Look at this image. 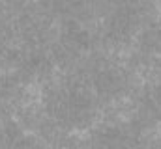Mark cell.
<instances>
[{"label": "cell", "mask_w": 161, "mask_h": 149, "mask_svg": "<svg viewBox=\"0 0 161 149\" xmlns=\"http://www.w3.org/2000/svg\"><path fill=\"white\" fill-rule=\"evenodd\" d=\"M49 119L66 131H80L94 123L97 106L94 95L80 80H68L51 86L43 97Z\"/></svg>", "instance_id": "6da1fadb"}, {"label": "cell", "mask_w": 161, "mask_h": 149, "mask_svg": "<svg viewBox=\"0 0 161 149\" xmlns=\"http://www.w3.org/2000/svg\"><path fill=\"white\" fill-rule=\"evenodd\" d=\"M88 88L94 90L96 97L101 101H114L122 97L129 86L131 78L127 71H124L120 65L109 62V60H96L86 69Z\"/></svg>", "instance_id": "7a4b0ae2"}, {"label": "cell", "mask_w": 161, "mask_h": 149, "mask_svg": "<svg viewBox=\"0 0 161 149\" xmlns=\"http://www.w3.org/2000/svg\"><path fill=\"white\" fill-rule=\"evenodd\" d=\"M142 17H144V9H142L141 0L120 2L109 13V17L105 21V39L114 47L127 43L129 39L135 37L141 23H142Z\"/></svg>", "instance_id": "3957f363"}, {"label": "cell", "mask_w": 161, "mask_h": 149, "mask_svg": "<svg viewBox=\"0 0 161 149\" xmlns=\"http://www.w3.org/2000/svg\"><path fill=\"white\" fill-rule=\"evenodd\" d=\"M94 146L97 149H146V140L135 123H111L96 131Z\"/></svg>", "instance_id": "277c9868"}, {"label": "cell", "mask_w": 161, "mask_h": 149, "mask_svg": "<svg viewBox=\"0 0 161 149\" xmlns=\"http://www.w3.org/2000/svg\"><path fill=\"white\" fill-rule=\"evenodd\" d=\"M161 121V84H152L142 90L135 105V125L142 131Z\"/></svg>", "instance_id": "5b68a950"}, {"label": "cell", "mask_w": 161, "mask_h": 149, "mask_svg": "<svg viewBox=\"0 0 161 149\" xmlns=\"http://www.w3.org/2000/svg\"><path fill=\"white\" fill-rule=\"evenodd\" d=\"M139 50L146 56H156L161 52V26L154 24L139 34Z\"/></svg>", "instance_id": "8992f818"}]
</instances>
